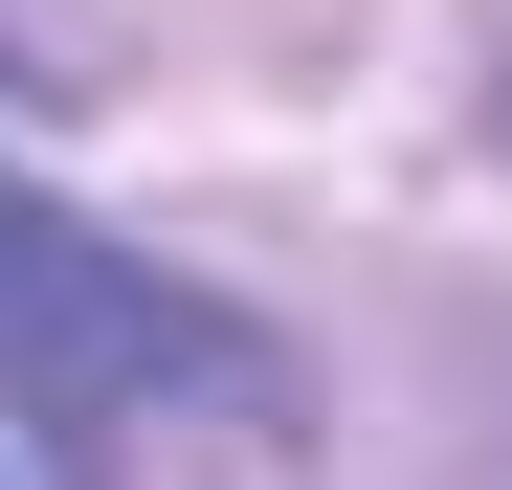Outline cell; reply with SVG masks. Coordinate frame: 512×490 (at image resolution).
Wrapping results in <instances>:
<instances>
[{"label":"cell","instance_id":"obj_1","mask_svg":"<svg viewBox=\"0 0 512 490\" xmlns=\"http://www.w3.org/2000/svg\"><path fill=\"white\" fill-rule=\"evenodd\" d=\"M245 379V335L179 290V268H134L112 223H67L0 179V401H45V424H112V401H201Z\"/></svg>","mask_w":512,"mask_h":490}]
</instances>
